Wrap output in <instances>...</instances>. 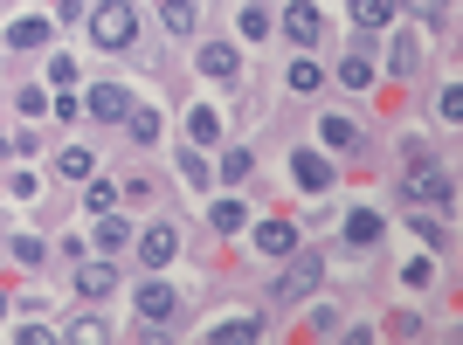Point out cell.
Listing matches in <instances>:
<instances>
[{
	"label": "cell",
	"mask_w": 463,
	"mask_h": 345,
	"mask_svg": "<svg viewBox=\"0 0 463 345\" xmlns=\"http://www.w3.org/2000/svg\"><path fill=\"white\" fill-rule=\"evenodd\" d=\"M132 35H138V14L125 7V0L90 7V42H97V49H132Z\"/></svg>",
	"instance_id": "obj_1"
},
{
	"label": "cell",
	"mask_w": 463,
	"mask_h": 345,
	"mask_svg": "<svg viewBox=\"0 0 463 345\" xmlns=\"http://www.w3.org/2000/svg\"><path fill=\"white\" fill-rule=\"evenodd\" d=\"M318 276H326V256H298L284 269V284H277V304H298L305 290H318Z\"/></svg>",
	"instance_id": "obj_2"
},
{
	"label": "cell",
	"mask_w": 463,
	"mask_h": 345,
	"mask_svg": "<svg viewBox=\"0 0 463 345\" xmlns=\"http://www.w3.org/2000/svg\"><path fill=\"white\" fill-rule=\"evenodd\" d=\"M408 193H415V200H436V208H449V180L429 166L422 153H415V166H408Z\"/></svg>",
	"instance_id": "obj_3"
},
{
	"label": "cell",
	"mask_w": 463,
	"mask_h": 345,
	"mask_svg": "<svg viewBox=\"0 0 463 345\" xmlns=\"http://www.w3.org/2000/svg\"><path fill=\"white\" fill-rule=\"evenodd\" d=\"M138 256H146V269H166V263L180 256V235L166 228V221H153V228L138 235Z\"/></svg>",
	"instance_id": "obj_4"
},
{
	"label": "cell",
	"mask_w": 463,
	"mask_h": 345,
	"mask_svg": "<svg viewBox=\"0 0 463 345\" xmlns=\"http://www.w3.org/2000/svg\"><path fill=\"white\" fill-rule=\"evenodd\" d=\"M284 35H290V42H305V49H311V42L326 35V14H318L311 0H298V7H290V14H284Z\"/></svg>",
	"instance_id": "obj_5"
},
{
	"label": "cell",
	"mask_w": 463,
	"mask_h": 345,
	"mask_svg": "<svg viewBox=\"0 0 463 345\" xmlns=\"http://www.w3.org/2000/svg\"><path fill=\"white\" fill-rule=\"evenodd\" d=\"M138 318H146V325H166V318H174V290L159 284V276L138 290Z\"/></svg>",
	"instance_id": "obj_6"
},
{
	"label": "cell",
	"mask_w": 463,
	"mask_h": 345,
	"mask_svg": "<svg viewBox=\"0 0 463 345\" xmlns=\"http://www.w3.org/2000/svg\"><path fill=\"white\" fill-rule=\"evenodd\" d=\"M111 284H118L111 256H97V263H83V269H77V290H83V297H111Z\"/></svg>",
	"instance_id": "obj_7"
},
{
	"label": "cell",
	"mask_w": 463,
	"mask_h": 345,
	"mask_svg": "<svg viewBox=\"0 0 463 345\" xmlns=\"http://www.w3.org/2000/svg\"><path fill=\"white\" fill-rule=\"evenodd\" d=\"M125 242H132V221H125L118 208H104V214H97V249L111 256V249H125Z\"/></svg>",
	"instance_id": "obj_8"
},
{
	"label": "cell",
	"mask_w": 463,
	"mask_h": 345,
	"mask_svg": "<svg viewBox=\"0 0 463 345\" xmlns=\"http://www.w3.org/2000/svg\"><path fill=\"white\" fill-rule=\"evenodd\" d=\"M83 104H90V117H125V111H132V97L118 90V83H97V90L83 97Z\"/></svg>",
	"instance_id": "obj_9"
},
{
	"label": "cell",
	"mask_w": 463,
	"mask_h": 345,
	"mask_svg": "<svg viewBox=\"0 0 463 345\" xmlns=\"http://www.w3.org/2000/svg\"><path fill=\"white\" fill-rule=\"evenodd\" d=\"M256 249L263 256H290L298 249V228H290V221H263V228H256Z\"/></svg>",
	"instance_id": "obj_10"
},
{
	"label": "cell",
	"mask_w": 463,
	"mask_h": 345,
	"mask_svg": "<svg viewBox=\"0 0 463 345\" xmlns=\"http://www.w3.org/2000/svg\"><path fill=\"white\" fill-rule=\"evenodd\" d=\"M346 242H353V249H373V242H381V214L360 208V214L346 221Z\"/></svg>",
	"instance_id": "obj_11"
},
{
	"label": "cell",
	"mask_w": 463,
	"mask_h": 345,
	"mask_svg": "<svg viewBox=\"0 0 463 345\" xmlns=\"http://www.w3.org/2000/svg\"><path fill=\"white\" fill-rule=\"evenodd\" d=\"M394 7H402V0H353V21H360V28H387Z\"/></svg>",
	"instance_id": "obj_12"
},
{
	"label": "cell",
	"mask_w": 463,
	"mask_h": 345,
	"mask_svg": "<svg viewBox=\"0 0 463 345\" xmlns=\"http://www.w3.org/2000/svg\"><path fill=\"white\" fill-rule=\"evenodd\" d=\"M201 70H208L214 83H229L235 70H242V62H235V49H222V42H214V49H201Z\"/></svg>",
	"instance_id": "obj_13"
},
{
	"label": "cell",
	"mask_w": 463,
	"mask_h": 345,
	"mask_svg": "<svg viewBox=\"0 0 463 345\" xmlns=\"http://www.w3.org/2000/svg\"><path fill=\"white\" fill-rule=\"evenodd\" d=\"M298 187H311V193H318V187H332V166H326L318 153H298Z\"/></svg>",
	"instance_id": "obj_14"
},
{
	"label": "cell",
	"mask_w": 463,
	"mask_h": 345,
	"mask_svg": "<svg viewBox=\"0 0 463 345\" xmlns=\"http://www.w3.org/2000/svg\"><path fill=\"white\" fill-rule=\"evenodd\" d=\"M339 83L346 90H373V56H346L339 62Z\"/></svg>",
	"instance_id": "obj_15"
},
{
	"label": "cell",
	"mask_w": 463,
	"mask_h": 345,
	"mask_svg": "<svg viewBox=\"0 0 463 345\" xmlns=\"http://www.w3.org/2000/svg\"><path fill=\"white\" fill-rule=\"evenodd\" d=\"M49 42V21H14L7 28V49H42Z\"/></svg>",
	"instance_id": "obj_16"
},
{
	"label": "cell",
	"mask_w": 463,
	"mask_h": 345,
	"mask_svg": "<svg viewBox=\"0 0 463 345\" xmlns=\"http://www.w3.org/2000/svg\"><path fill=\"white\" fill-rule=\"evenodd\" d=\"M159 21H166V35H194V0H166Z\"/></svg>",
	"instance_id": "obj_17"
},
{
	"label": "cell",
	"mask_w": 463,
	"mask_h": 345,
	"mask_svg": "<svg viewBox=\"0 0 463 345\" xmlns=\"http://www.w3.org/2000/svg\"><path fill=\"white\" fill-rule=\"evenodd\" d=\"M56 172H62V180H90V172H97V159L83 153V145H70V153L56 159Z\"/></svg>",
	"instance_id": "obj_18"
},
{
	"label": "cell",
	"mask_w": 463,
	"mask_h": 345,
	"mask_svg": "<svg viewBox=\"0 0 463 345\" xmlns=\"http://www.w3.org/2000/svg\"><path fill=\"white\" fill-rule=\"evenodd\" d=\"M83 208H90V214L118 208V187H111V180H83Z\"/></svg>",
	"instance_id": "obj_19"
},
{
	"label": "cell",
	"mask_w": 463,
	"mask_h": 345,
	"mask_svg": "<svg viewBox=\"0 0 463 345\" xmlns=\"http://www.w3.org/2000/svg\"><path fill=\"white\" fill-rule=\"evenodd\" d=\"M208 221H214V235H235V228H242V200H214Z\"/></svg>",
	"instance_id": "obj_20"
},
{
	"label": "cell",
	"mask_w": 463,
	"mask_h": 345,
	"mask_svg": "<svg viewBox=\"0 0 463 345\" xmlns=\"http://www.w3.org/2000/svg\"><path fill=\"white\" fill-rule=\"evenodd\" d=\"M187 132H194V145H214V138H222V117H214V111H194Z\"/></svg>",
	"instance_id": "obj_21"
},
{
	"label": "cell",
	"mask_w": 463,
	"mask_h": 345,
	"mask_svg": "<svg viewBox=\"0 0 463 345\" xmlns=\"http://www.w3.org/2000/svg\"><path fill=\"white\" fill-rule=\"evenodd\" d=\"M250 166H256V153H242V145L222 153V180H250Z\"/></svg>",
	"instance_id": "obj_22"
},
{
	"label": "cell",
	"mask_w": 463,
	"mask_h": 345,
	"mask_svg": "<svg viewBox=\"0 0 463 345\" xmlns=\"http://www.w3.org/2000/svg\"><path fill=\"white\" fill-rule=\"evenodd\" d=\"M125 125H132L138 145H153V138H159V111H125Z\"/></svg>",
	"instance_id": "obj_23"
},
{
	"label": "cell",
	"mask_w": 463,
	"mask_h": 345,
	"mask_svg": "<svg viewBox=\"0 0 463 345\" xmlns=\"http://www.w3.org/2000/svg\"><path fill=\"white\" fill-rule=\"evenodd\" d=\"M415 49H422V42H415V35H402V42H394V77H408V70L422 62V56H415Z\"/></svg>",
	"instance_id": "obj_24"
},
{
	"label": "cell",
	"mask_w": 463,
	"mask_h": 345,
	"mask_svg": "<svg viewBox=\"0 0 463 345\" xmlns=\"http://www.w3.org/2000/svg\"><path fill=\"white\" fill-rule=\"evenodd\" d=\"M214 339H263L256 318H229V325H214Z\"/></svg>",
	"instance_id": "obj_25"
},
{
	"label": "cell",
	"mask_w": 463,
	"mask_h": 345,
	"mask_svg": "<svg viewBox=\"0 0 463 345\" xmlns=\"http://www.w3.org/2000/svg\"><path fill=\"white\" fill-rule=\"evenodd\" d=\"M290 90H318V62H290Z\"/></svg>",
	"instance_id": "obj_26"
},
{
	"label": "cell",
	"mask_w": 463,
	"mask_h": 345,
	"mask_svg": "<svg viewBox=\"0 0 463 345\" xmlns=\"http://www.w3.org/2000/svg\"><path fill=\"white\" fill-rule=\"evenodd\" d=\"M318 132H326V145H353V138H360V132H353V125H346V117H326Z\"/></svg>",
	"instance_id": "obj_27"
},
{
	"label": "cell",
	"mask_w": 463,
	"mask_h": 345,
	"mask_svg": "<svg viewBox=\"0 0 463 345\" xmlns=\"http://www.w3.org/2000/svg\"><path fill=\"white\" fill-rule=\"evenodd\" d=\"M242 35L263 42V35H270V14H263V7H250V14H242Z\"/></svg>",
	"instance_id": "obj_28"
},
{
	"label": "cell",
	"mask_w": 463,
	"mask_h": 345,
	"mask_svg": "<svg viewBox=\"0 0 463 345\" xmlns=\"http://www.w3.org/2000/svg\"><path fill=\"white\" fill-rule=\"evenodd\" d=\"M180 172H187V187H208V159H201V153L180 159Z\"/></svg>",
	"instance_id": "obj_29"
},
{
	"label": "cell",
	"mask_w": 463,
	"mask_h": 345,
	"mask_svg": "<svg viewBox=\"0 0 463 345\" xmlns=\"http://www.w3.org/2000/svg\"><path fill=\"white\" fill-rule=\"evenodd\" d=\"M408 7H415L422 21H436V14H443V0H408Z\"/></svg>",
	"instance_id": "obj_30"
},
{
	"label": "cell",
	"mask_w": 463,
	"mask_h": 345,
	"mask_svg": "<svg viewBox=\"0 0 463 345\" xmlns=\"http://www.w3.org/2000/svg\"><path fill=\"white\" fill-rule=\"evenodd\" d=\"M0 153H7V138H0Z\"/></svg>",
	"instance_id": "obj_31"
},
{
	"label": "cell",
	"mask_w": 463,
	"mask_h": 345,
	"mask_svg": "<svg viewBox=\"0 0 463 345\" xmlns=\"http://www.w3.org/2000/svg\"><path fill=\"white\" fill-rule=\"evenodd\" d=\"M0 311H7V297H0Z\"/></svg>",
	"instance_id": "obj_32"
}]
</instances>
